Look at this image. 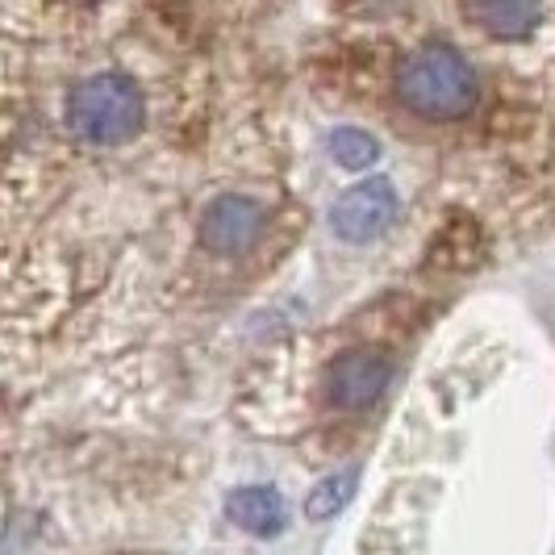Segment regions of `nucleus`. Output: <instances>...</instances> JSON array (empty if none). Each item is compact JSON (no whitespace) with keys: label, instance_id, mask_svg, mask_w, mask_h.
I'll list each match as a JSON object with an SVG mask.
<instances>
[{"label":"nucleus","instance_id":"1","mask_svg":"<svg viewBox=\"0 0 555 555\" xmlns=\"http://www.w3.org/2000/svg\"><path fill=\"white\" fill-rule=\"evenodd\" d=\"M397 96L410 113L430 121L464 117L476 105L473 63L447 42H426L397 67Z\"/></svg>","mask_w":555,"mask_h":555},{"label":"nucleus","instance_id":"2","mask_svg":"<svg viewBox=\"0 0 555 555\" xmlns=\"http://www.w3.org/2000/svg\"><path fill=\"white\" fill-rule=\"evenodd\" d=\"M67 121L83 142L96 146L134 139L142 126V92L126 76H92L76 83L67 101Z\"/></svg>","mask_w":555,"mask_h":555},{"label":"nucleus","instance_id":"3","mask_svg":"<svg viewBox=\"0 0 555 555\" xmlns=\"http://www.w3.org/2000/svg\"><path fill=\"white\" fill-rule=\"evenodd\" d=\"M397 214H401V196L385 176H376L334 201L331 225L343 243H372L397 222Z\"/></svg>","mask_w":555,"mask_h":555},{"label":"nucleus","instance_id":"4","mask_svg":"<svg viewBox=\"0 0 555 555\" xmlns=\"http://www.w3.org/2000/svg\"><path fill=\"white\" fill-rule=\"evenodd\" d=\"M392 363L380 351H347L326 367V401L334 410H367L380 401V392L389 389Z\"/></svg>","mask_w":555,"mask_h":555},{"label":"nucleus","instance_id":"5","mask_svg":"<svg viewBox=\"0 0 555 555\" xmlns=\"http://www.w3.org/2000/svg\"><path fill=\"white\" fill-rule=\"evenodd\" d=\"M263 230V209L250 196H218L201 218V243L218 255H243Z\"/></svg>","mask_w":555,"mask_h":555},{"label":"nucleus","instance_id":"6","mask_svg":"<svg viewBox=\"0 0 555 555\" xmlns=\"http://www.w3.org/2000/svg\"><path fill=\"white\" fill-rule=\"evenodd\" d=\"M225 514H230L234 527L250 530V534H276V530L284 527V498H280L276 489L247 485V489L230 493Z\"/></svg>","mask_w":555,"mask_h":555},{"label":"nucleus","instance_id":"7","mask_svg":"<svg viewBox=\"0 0 555 555\" xmlns=\"http://www.w3.org/2000/svg\"><path fill=\"white\" fill-rule=\"evenodd\" d=\"M468 13L476 26L493 38H527L543 4L539 0H468Z\"/></svg>","mask_w":555,"mask_h":555},{"label":"nucleus","instance_id":"8","mask_svg":"<svg viewBox=\"0 0 555 555\" xmlns=\"http://www.w3.org/2000/svg\"><path fill=\"white\" fill-rule=\"evenodd\" d=\"M356 485H360V473L356 468H347V473H334L326 476V480H318V489L309 493L306 501V514L313 518V522H326V518H334L347 501L356 498Z\"/></svg>","mask_w":555,"mask_h":555},{"label":"nucleus","instance_id":"9","mask_svg":"<svg viewBox=\"0 0 555 555\" xmlns=\"http://www.w3.org/2000/svg\"><path fill=\"white\" fill-rule=\"evenodd\" d=\"M331 151L343 167H367L380 159V142L372 134H363V130H334Z\"/></svg>","mask_w":555,"mask_h":555},{"label":"nucleus","instance_id":"10","mask_svg":"<svg viewBox=\"0 0 555 555\" xmlns=\"http://www.w3.org/2000/svg\"><path fill=\"white\" fill-rule=\"evenodd\" d=\"M72 4H92V0H72Z\"/></svg>","mask_w":555,"mask_h":555}]
</instances>
